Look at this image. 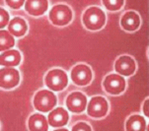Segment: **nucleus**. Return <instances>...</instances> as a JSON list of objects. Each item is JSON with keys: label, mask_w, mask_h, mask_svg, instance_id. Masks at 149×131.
I'll return each mask as SVG.
<instances>
[{"label": "nucleus", "mask_w": 149, "mask_h": 131, "mask_svg": "<svg viewBox=\"0 0 149 131\" xmlns=\"http://www.w3.org/2000/svg\"><path fill=\"white\" fill-rule=\"evenodd\" d=\"M105 13L98 7H91L83 15V23L85 27L91 31H97L105 25Z\"/></svg>", "instance_id": "obj_1"}, {"label": "nucleus", "mask_w": 149, "mask_h": 131, "mask_svg": "<svg viewBox=\"0 0 149 131\" xmlns=\"http://www.w3.org/2000/svg\"><path fill=\"white\" fill-rule=\"evenodd\" d=\"M55 105H56V97L52 91H39L34 98V107L39 112H47L54 109Z\"/></svg>", "instance_id": "obj_2"}, {"label": "nucleus", "mask_w": 149, "mask_h": 131, "mask_svg": "<svg viewBox=\"0 0 149 131\" xmlns=\"http://www.w3.org/2000/svg\"><path fill=\"white\" fill-rule=\"evenodd\" d=\"M45 85L52 91H62L67 86V74L63 70L54 69L50 70L45 76Z\"/></svg>", "instance_id": "obj_3"}, {"label": "nucleus", "mask_w": 149, "mask_h": 131, "mask_svg": "<svg viewBox=\"0 0 149 131\" xmlns=\"http://www.w3.org/2000/svg\"><path fill=\"white\" fill-rule=\"evenodd\" d=\"M49 19L55 26H65L72 19V11L66 5H55L49 12Z\"/></svg>", "instance_id": "obj_4"}, {"label": "nucleus", "mask_w": 149, "mask_h": 131, "mask_svg": "<svg viewBox=\"0 0 149 131\" xmlns=\"http://www.w3.org/2000/svg\"><path fill=\"white\" fill-rule=\"evenodd\" d=\"M108 102L103 97H94L92 98L88 105L87 112L90 116L95 118L103 117L108 112Z\"/></svg>", "instance_id": "obj_5"}, {"label": "nucleus", "mask_w": 149, "mask_h": 131, "mask_svg": "<svg viewBox=\"0 0 149 131\" xmlns=\"http://www.w3.org/2000/svg\"><path fill=\"white\" fill-rule=\"evenodd\" d=\"M71 79L78 86H85L92 80V71L85 64L76 65L71 70Z\"/></svg>", "instance_id": "obj_6"}, {"label": "nucleus", "mask_w": 149, "mask_h": 131, "mask_svg": "<svg viewBox=\"0 0 149 131\" xmlns=\"http://www.w3.org/2000/svg\"><path fill=\"white\" fill-rule=\"evenodd\" d=\"M104 88L109 94L118 95L125 90V81L120 75L111 74L104 80Z\"/></svg>", "instance_id": "obj_7"}, {"label": "nucleus", "mask_w": 149, "mask_h": 131, "mask_svg": "<svg viewBox=\"0 0 149 131\" xmlns=\"http://www.w3.org/2000/svg\"><path fill=\"white\" fill-rule=\"evenodd\" d=\"M20 75L14 68H4L0 71V86L3 89H12L19 84Z\"/></svg>", "instance_id": "obj_8"}, {"label": "nucleus", "mask_w": 149, "mask_h": 131, "mask_svg": "<svg viewBox=\"0 0 149 131\" xmlns=\"http://www.w3.org/2000/svg\"><path fill=\"white\" fill-rule=\"evenodd\" d=\"M86 105H87V98L80 92L72 93L66 99L67 109L71 112L80 113L84 112Z\"/></svg>", "instance_id": "obj_9"}, {"label": "nucleus", "mask_w": 149, "mask_h": 131, "mask_svg": "<svg viewBox=\"0 0 149 131\" xmlns=\"http://www.w3.org/2000/svg\"><path fill=\"white\" fill-rule=\"evenodd\" d=\"M115 69L118 74L130 76L135 71V62L130 56H120L116 61Z\"/></svg>", "instance_id": "obj_10"}, {"label": "nucleus", "mask_w": 149, "mask_h": 131, "mask_svg": "<svg viewBox=\"0 0 149 131\" xmlns=\"http://www.w3.org/2000/svg\"><path fill=\"white\" fill-rule=\"evenodd\" d=\"M49 7V2L47 0H28L25 3V9L30 15L41 16L45 14Z\"/></svg>", "instance_id": "obj_11"}, {"label": "nucleus", "mask_w": 149, "mask_h": 131, "mask_svg": "<svg viewBox=\"0 0 149 131\" xmlns=\"http://www.w3.org/2000/svg\"><path fill=\"white\" fill-rule=\"evenodd\" d=\"M68 113L63 107H57L49 114V122L52 127L64 126L68 121Z\"/></svg>", "instance_id": "obj_12"}, {"label": "nucleus", "mask_w": 149, "mask_h": 131, "mask_svg": "<svg viewBox=\"0 0 149 131\" xmlns=\"http://www.w3.org/2000/svg\"><path fill=\"white\" fill-rule=\"evenodd\" d=\"M122 27L125 31H135L140 25V19L137 13L133 11H128L123 16L120 20Z\"/></svg>", "instance_id": "obj_13"}, {"label": "nucleus", "mask_w": 149, "mask_h": 131, "mask_svg": "<svg viewBox=\"0 0 149 131\" xmlns=\"http://www.w3.org/2000/svg\"><path fill=\"white\" fill-rule=\"evenodd\" d=\"M21 61V54L18 50H7L0 56V64L2 66H17Z\"/></svg>", "instance_id": "obj_14"}, {"label": "nucleus", "mask_w": 149, "mask_h": 131, "mask_svg": "<svg viewBox=\"0 0 149 131\" xmlns=\"http://www.w3.org/2000/svg\"><path fill=\"white\" fill-rule=\"evenodd\" d=\"M8 30L11 35H14L16 37H22L27 32V24L24 19L15 17L9 23Z\"/></svg>", "instance_id": "obj_15"}, {"label": "nucleus", "mask_w": 149, "mask_h": 131, "mask_svg": "<svg viewBox=\"0 0 149 131\" xmlns=\"http://www.w3.org/2000/svg\"><path fill=\"white\" fill-rule=\"evenodd\" d=\"M47 121L42 114H33L29 118V129L32 131H47Z\"/></svg>", "instance_id": "obj_16"}, {"label": "nucleus", "mask_w": 149, "mask_h": 131, "mask_svg": "<svg viewBox=\"0 0 149 131\" xmlns=\"http://www.w3.org/2000/svg\"><path fill=\"white\" fill-rule=\"evenodd\" d=\"M146 128L145 119L141 115H131L127 121V131H143Z\"/></svg>", "instance_id": "obj_17"}, {"label": "nucleus", "mask_w": 149, "mask_h": 131, "mask_svg": "<svg viewBox=\"0 0 149 131\" xmlns=\"http://www.w3.org/2000/svg\"><path fill=\"white\" fill-rule=\"evenodd\" d=\"M15 44L14 37L9 32L1 30L0 32V49L7 50L10 47H12Z\"/></svg>", "instance_id": "obj_18"}, {"label": "nucleus", "mask_w": 149, "mask_h": 131, "mask_svg": "<svg viewBox=\"0 0 149 131\" xmlns=\"http://www.w3.org/2000/svg\"><path fill=\"white\" fill-rule=\"evenodd\" d=\"M105 7L110 11H116L120 9L123 5V0H104L103 1Z\"/></svg>", "instance_id": "obj_19"}, {"label": "nucleus", "mask_w": 149, "mask_h": 131, "mask_svg": "<svg viewBox=\"0 0 149 131\" xmlns=\"http://www.w3.org/2000/svg\"><path fill=\"white\" fill-rule=\"evenodd\" d=\"M9 22V15L3 8L0 9V28H4Z\"/></svg>", "instance_id": "obj_20"}, {"label": "nucleus", "mask_w": 149, "mask_h": 131, "mask_svg": "<svg viewBox=\"0 0 149 131\" xmlns=\"http://www.w3.org/2000/svg\"><path fill=\"white\" fill-rule=\"evenodd\" d=\"M72 130L73 131H90L91 130V127L89 126L88 124H86V123H84V122H79L78 124H76V125H74L73 126V128H72Z\"/></svg>", "instance_id": "obj_21"}, {"label": "nucleus", "mask_w": 149, "mask_h": 131, "mask_svg": "<svg viewBox=\"0 0 149 131\" xmlns=\"http://www.w3.org/2000/svg\"><path fill=\"white\" fill-rule=\"evenodd\" d=\"M6 3H7V5H8L9 7H11V8L19 9L20 7H21L22 5L25 3V2L23 1V0H19V1H11V0H7Z\"/></svg>", "instance_id": "obj_22"}, {"label": "nucleus", "mask_w": 149, "mask_h": 131, "mask_svg": "<svg viewBox=\"0 0 149 131\" xmlns=\"http://www.w3.org/2000/svg\"><path fill=\"white\" fill-rule=\"evenodd\" d=\"M148 104H149V100H146L144 103V107H143V110H144V113L146 114V116H148L149 113H148Z\"/></svg>", "instance_id": "obj_23"}]
</instances>
